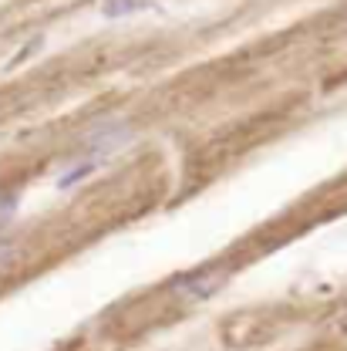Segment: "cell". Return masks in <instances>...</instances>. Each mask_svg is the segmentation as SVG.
Returning a JSON list of instances; mask_svg holds the SVG:
<instances>
[{"label":"cell","mask_w":347,"mask_h":351,"mask_svg":"<svg viewBox=\"0 0 347 351\" xmlns=\"http://www.w3.org/2000/svg\"><path fill=\"white\" fill-rule=\"evenodd\" d=\"M98 169H101V162H98V159H88V156H81V159H78V162H75L71 169H64V173L54 179V186H57L61 193H68V189L81 186L85 179H91V176L98 173Z\"/></svg>","instance_id":"obj_3"},{"label":"cell","mask_w":347,"mask_h":351,"mask_svg":"<svg viewBox=\"0 0 347 351\" xmlns=\"http://www.w3.org/2000/svg\"><path fill=\"white\" fill-rule=\"evenodd\" d=\"M131 138H135V132H131L129 122H98V125L85 135V142H81V156L105 162L108 156L129 149Z\"/></svg>","instance_id":"obj_2"},{"label":"cell","mask_w":347,"mask_h":351,"mask_svg":"<svg viewBox=\"0 0 347 351\" xmlns=\"http://www.w3.org/2000/svg\"><path fill=\"white\" fill-rule=\"evenodd\" d=\"M229 284V270L226 267H206V270H189V274H179L169 291L175 298L189 301V304H203L209 298H216L219 291Z\"/></svg>","instance_id":"obj_1"},{"label":"cell","mask_w":347,"mask_h":351,"mask_svg":"<svg viewBox=\"0 0 347 351\" xmlns=\"http://www.w3.org/2000/svg\"><path fill=\"white\" fill-rule=\"evenodd\" d=\"M14 254H17L14 240H10V237H0V267H3V263H10V261H14Z\"/></svg>","instance_id":"obj_5"},{"label":"cell","mask_w":347,"mask_h":351,"mask_svg":"<svg viewBox=\"0 0 347 351\" xmlns=\"http://www.w3.org/2000/svg\"><path fill=\"white\" fill-rule=\"evenodd\" d=\"M152 7H155V0H101L98 3V14L108 17V21H122V17L152 10Z\"/></svg>","instance_id":"obj_4"}]
</instances>
